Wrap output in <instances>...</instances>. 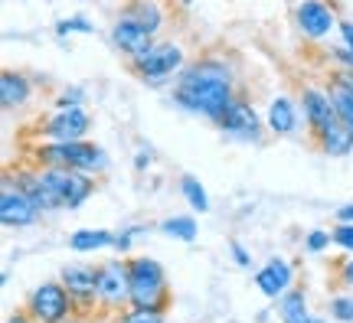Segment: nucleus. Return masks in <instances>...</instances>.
Masks as SVG:
<instances>
[{
    "label": "nucleus",
    "mask_w": 353,
    "mask_h": 323,
    "mask_svg": "<svg viewBox=\"0 0 353 323\" xmlns=\"http://www.w3.org/2000/svg\"><path fill=\"white\" fill-rule=\"evenodd\" d=\"M59 281L69 287L76 304L99 300V268H92V264H65L59 271Z\"/></svg>",
    "instance_id": "nucleus-15"
},
{
    "label": "nucleus",
    "mask_w": 353,
    "mask_h": 323,
    "mask_svg": "<svg viewBox=\"0 0 353 323\" xmlns=\"http://www.w3.org/2000/svg\"><path fill=\"white\" fill-rule=\"evenodd\" d=\"M180 189H183V196H187V202L193 206V209H200V212L210 209L206 189L200 187V180H196V176H180Z\"/></svg>",
    "instance_id": "nucleus-25"
},
{
    "label": "nucleus",
    "mask_w": 353,
    "mask_h": 323,
    "mask_svg": "<svg viewBox=\"0 0 353 323\" xmlns=\"http://www.w3.org/2000/svg\"><path fill=\"white\" fill-rule=\"evenodd\" d=\"M39 209L33 206V199L26 196L23 189L17 183H3V193H0V222L7 229H23V225H33L37 222Z\"/></svg>",
    "instance_id": "nucleus-11"
},
{
    "label": "nucleus",
    "mask_w": 353,
    "mask_h": 323,
    "mask_svg": "<svg viewBox=\"0 0 353 323\" xmlns=\"http://www.w3.org/2000/svg\"><path fill=\"white\" fill-rule=\"evenodd\" d=\"M128 278H131V307H148V311H167L170 307L167 274L154 258H131L128 261Z\"/></svg>",
    "instance_id": "nucleus-3"
},
{
    "label": "nucleus",
    "mask_w": 353,
    "mask_h": 323,
    "mask_svg": "<svg viewBox=\"0 0 353 323\" xmlns=\"http://www.w3.org/2000/svg\"><path fill=\"white\" fill-rule=\"evenodd\" d=\"M69 33H95V26L88 23L85 17H69L56 23V37H69Z\"/></svg>",
    "instance_id": "nucleus-27"
},
{
    "label": "nucleus",
    "mask_w": 353,
    "mask_h": 323,
    "mask_svg": "<svg viewBox=\"0 0 353 323\" xmlns=\"http://www.w3.org/2000/svg\"><path fill=\"white\" fill-rule=\"evenodd\" d=\"M219 127L226 131V134L239 137V140H252L259 144L262 140V121H259V112L252 108V101L245 98H232V105L226 108V114L219 118Z\"/></svg>",
    "instance_id": "nucleus-9"
},
{
    "label": "nucleus",
    "mask_w": 353,
    "mask_h": 323,
    "mask_svg": "<svg viewBox=\"0 0 353 323\" xmlns=\"http://www.w3.org/2000/svg\"><path fill=\"white\" fill-rule=\"evenodd\" d=\"M121 17L141 23L144 30H151L154 37H157V33L164 30V23H167V10L161 7V0H128L125 10H121Z\"/></svg>",
    "instance_id": "nucleus-18"
},
{
    "label": "nucleus",
    "mask_w": 353,
    "mask_h": 323,
    "mask_svg": "<svg viewBox=\"0 0 353 323\" xmlns=\"http://www.w3.org/2000/svg\"><path fill=\"white\" fill-rule=\"evenodd\" d=\"M33 95V85H30V79L23 72H13V69H3L0 75V101H3V108L13 112V108H23L26 101Z\"/></svg>",
    "instance_id": "nucleus-19"
},
{
    "label": "nucleus",
    "mask_w": 353,
    "mask_h": 323,
    "mask_svg": "<svg viewBox=\"0 0 353 323\" xmlns=\"http://www.w3.org/2000/svg\"><path fill=\"white\" fill-rule=\"evenodd\" d=\"M311 323H327V320H321V317H311Z\"/></svg>",
    "instance_id": "nucleus-39"
},
{
    "label": "nucleus",
    "mask_w": 353,
    "mask_h": 323,
    "mask_svg": "<svg viewBox=\"0 0 353 323\" xmlns=\"http://www.w3.org/2000/svg\"><path fill=\"white\" fill-rule=\"evenodd\" d=\"M99 304L108 311H118L131 304V278H128V261H105L99 268Z\"/></svg>",
    "instance_id": "nucleus-8"
},
{
    "label": "nucleus",
    "mask_w": 353,
    "mask_h": 323,
    "mask_svg": "<svg viewBox=\"0 0 353 323\" xmlns=\"http://www.w3.org/2000/svg\"><path fill=\"white\" fill-rule=\"evenodd\" d=\"M88 127H92V118L82 108H63L59 114L43 121V137L46 140H82Z\"/></svg>",
    "instance_id": "nucleus-13"
},
{
    "label": "nucleus",
    "mask_w": 353,
    "mask_h": 323,
    "mask_svg": "<svg viewBox=\"0 0 353 323\" xmlns=\"http://www.w3.org/2000/svg\"><path fill=\"white\" fill-rule=\"evenodd\" d=\"M255 284L265 298H281L291 291V264L285 258H272L262 271H255Z\"/></svg>",
    "instance_id": "nucleus-17"
},
{
    "label": "nucleus",
    "mask_w": 353,
    "mask_h": 323,
    "mask_svg": "<svg viewBox=\"0 0 353 323\" xmlns=\"http://www.w3.org/2000/svg\"><path fill=\"white\" fill-rule=\"evenodd\" d=\"M3 323H33V317H30V313H13V317H7Z\"/></svg>",
    "instance_id": "nucleus-38"
},
{
    "label": "nucleus",
    "mask_w": 353,
    "mask_h": 323,
    "mask_svg": "<svg viewBox=\"0 0 353 323\" xmlns=\"http://www.w3.org/2000/svg\"><path fill=\"white\" fill-rule=\"evenodd\" d=\"M229 251H232V258H236V264H239V268H252V255L245 251V245H242V242H236V238H232V242H229Z\"/></svg>",
    "instance_id": "nucleus-32"
},
{
    "label": "nucleus",
    "mask_w": 353,
    "mask_h": 323,
    "mask_svg": "<svg viewBox=\"0 0 353 323\" xmlns=\"http://www.w3.org/2000/svg\"><path fill=\"white\" fill-rule=\"evenodd\" d=\"M183 59H187L183 46L174 43V39H167V43H154L151 50H144L134 59H128V65H131V72L138 75V79L151 82V85H161L170 75H180Z\"/></svg>",
    "instance_id": "nucleus-4"
},
{
    "label": "nucleus",
    "mask_w": 353,
    "mask_h": 323,
    "mask_svg": "<svg viewBox=\"0 0 353 323\" xmlns=\"http://www.w3.org/2000/svg\"><path fill=\"white\" fill-rule=\"evenodd\" d=\"M39 170H43V176L50 180V187H52V193L59 196L63 209H79V206L95 193V180H92V174L69 170V167H39Z\"/></svg>",
    "instance_id": "nucleus-6"
},
{
    "label": "nucleus",
    "mask_w": 353,
    "mask_h": 323,
    "mask_svg": "<svg viewBox=\"0 0 353 323\" xmlns=\"http://www.w3.org/2000/svg\"><path fill=\"white\" fill-rule=\"evenodd\" d=\"M76 307V298L69 294V287L59 281H50V284H39L30 300H26V313L37 323H63Z\"/></svg>",
    "instance_id": "nucleus-5"
},
{
    "label": "nucleus",
    "mask_w": 353,
    "mask_h": 323,
    "mask_svg": "<svg viewBox=\"0 0 353 323\" xmlns=\"http://www.w3.org/2000/svg\"><path fill=\"white\" fill-rule=\"evenodd\" d=\"M148 163H151V154H148V150H141L138 157H134V167H138V170H144Z\"/></svg>",
    "instance_id": "nucleus-37"
},
{
    "label": "nucleus",
    "mask_w": 353,
    "mask_h": 323,
    "mask_svg": "<svg viewBox=\"0 0 353 323\" xmlns=\"http://www.w3.org/2000/svg\"><path fill=\"white\" fill-rule=\"evenodd\" d=\"M330 56L341 63V69H350L353 72V46H341V50H334Z\"/></svg>",
    "instance_id": "nucleus-34"
},
{
    "label": "nucleus",
    "mask_w": 353,
    "mask_h": 323,
    "mask_svg": "<svg viewBox=\"0 0 353 323\" xmlns=\"http://www.w3.org/2000/svg\"><path fill=\"white\" fill-rule=\"evenodd\" d=\"M330 238H334L343 251H353V222H337L330 229Z\"/></svg>",
    "instance_id": "nucleus-31"
},
{
    "label": "nucleus",
    "mask_w": 353,
    "mask_h": 323,
    "mask_svg": "<svg viewBox=\"0 0 353 323\" xmlns=\"http://www.w3.org/2000/svg\"><path fill=\"white\" fill-rule=\"evenodd\" d=\"M330 242H334V238H330V232H324V229H314L311 236L304 238V251H307V255H321V251L327 249Z\"/></svg>",
    "instance_id": "nucleus-30"
},
{
    "label": "nucleus",
    "mask_w": 353,
    "mask_h": 323,
    "mask_svg": "<svg viewBox=\"0 0 353 323\" xmlns=\"http://www.w3.org/2000/svg\"><path fill=\"white\" fill-rule=\"evenodd\" d=\"M232 65L219 56H203L196 63H190L180 69L174 82V101L180 108H187L193 114H203L219 125V118L226 114L232 105L236 92H232Z\"/></svg>",
    "instance_id": "nucleus-1"
},
{
    "label": "nucleus",
    "mask_w": 353,
    "mask_h": 323,
    "mask_svg": "<svg viewBox=\"0 0 353 323\" xmlns=\"http://www.w3.org/2000/svg\"><path fill=\"white\" fill-rule=\"evenodd\" d=\"M341 23L330 0H298L294 3V26L304 39H327L330 30Z\"/></svg>",
    "instance_id": "nucleus-7"
},
{
    "label": "nucleus",
    "mask_w": 353,
    "mask_h": 323,
    "mask_svg": "<svg viewBox=\"0 0 353 323\" xmlns=\"http://www.w3.org/2000/svg\"><path fill=\"white\" fill-rule=\"evenodd\" d=\"M337 281H341V284H353V258L341 268V278H337Z\"/></svg>",
    "instance_id": "nucleus-36"
},
{
    "label": "nucleus",
    "mask_w": 353,
    "mask_h": 323,
    "mask_svg": "<svg viewBox=\"0 0 353 323\" xmlns=\"http://www.w3.org/2000/svg\"><path fill=\"white\" fill-rule=\"evenodd\" d=\"M161 232L170 238H180V242H193V238H196V219H193V216L164 219V222H161Z\"/></svg>",
    "instance_id": "nucleus-24"
},
{
    "label": "nucleus",
    "mask_w": 353,
    "mask_h": 323,
    "mask_svg": "<svg viewBox=\"0 0 353 323\" xmlns=\"http://www.w3.org/2000/svg\"><path fill=\"white\" fill-rule=\"evenodd\" d=\"M330 317L337 323H353V298H330Z\"/></svg>",
    "instance_id": "nucleus-29"
},
{
    "label": "nucleus",
    "mask_w": 353,
    "mask_h": 323,
    "mask_svg": "<svg viewBox=\"0 0 353 323\" xmlns=\"http://www.w3.org/2000/svg\"><path fill=\"white\" fill-rule=\"evenodd\" d=\"M337 30H341V37H343V46H353V23L350 20H341Z\"/></svg>",
    "instance_id": "nucleus-35"
},
{
    "label": "nucleus",
    "mask_w": 353,
    "mask_h": 323,
    "mask_svg": "<svg viewBox=\"0 0 353 323\" xmlns=\"http://www.w3.org/2000/svg\"><path fill=\"white\" fill-rule=\"evenodd\" d=\"M141 229H125V232H118V236H114V245L112 249H118V251H128L131 249V242H134V236H138Z\"/></svg>",
    "instance_id": "nucleus-33"
},
{
    "label": "nucleus",
    "mask_w": 353,
    "mask_h": 323,
    "mask_svg": "<svg viewBox=\"0 0 353 323\" xmlns=\"http://www.w3.org/2000/svg\"><path fill=\"white\" fill-rule=\"evenodd\" d=\"M314 144L321 147V154H327V157H347V154H353V134L341 118H337L334 125L324 127V131L314 137Z\"/></svg>",
    "instance_id": "nucleus-21"
},
{
    "label": "nucleus",
    "mask_w": 353,
    "mask_h": 323,
    "mask_svg": "<svg viewBox=\"0 0 353 323\" xmlns=\"http://www.w3.org/2000/svg\"><path fill=\"white\" fill-rule=\"evenodd\" d=\"M278 313H281V323H311L304 291H288V294H281V300H278Z\"/></svg>",
    "instance_id": "nucleus-22"
},
{
    "label": "nucleus",
    "mask_w": 353,
    "mask_h": 323,
    "mask_svg": "<svg viewBox=\"0 0 353 323\" xmlns=\"http://www.w3.org/2000/svg\"><path fill=\"white\" fill-rule=\"evenodd\" d=\"M33 160L39 167H69L82 174H101L108 167V157L99 144L88 140H46L33 147Z\"/></svg>",
    "instance_id": "nucleus-2"
},
{
    "label": "nucleus",
    "mask_w": 353,
    "mask_h": 323,
    "mask_svg": "<svg viewBox=\"0 0 353 323\" xmlns=\"http://www.w3.org/2000/svg\"><path fill=\"white\" fill-rule=\"evenodd\" d=\"M112 43L125 59H134V56H141L144 50H151L154 43H157V37H154L151 30H144L141 23H134V20L118 17L112 26Z\"/></svg>",
    "instance_id": "nucleus-12"
},
{
    "label": "nucleus",
    "mask_w": 353,
    "mask_h": 323,
    "mask_svg": "<svg viewBox=\"0 0 353 323\" xmlns=\"http://www.w3.org/2000/svg\"><path fill=\"white\" fill-rule=\"evenodd\" d=\"M118 323H164V311H148V307H131L118 313Z\"/></svg>",
    "instance_id": "nucleus-26"
},
{
    "label": "nucleus",
    "mask_w": 353,
    "mask_h": 323,
    "mask_svg": "<svg viewBox=\"0 0 353 323\" xmlns=\"http://www.w3.org/2000/svg\"><path fill=\"white\" fill-rule=\"evenodd\" d=\"M82 101H85V92L79 85H72V88H63V92L52 98V105L63 112V108H82Z\"/></svg>",
    "instance_id": "nucleus-28"
},
{
    "label": "nucleus",
    "mask_w": 353,
    "mask_h": 323,
    "mask_svg": "<svg viewBox=\"0 0 353 323\" xmlns=\"http://www.w3.org/2000/svg\"><path fill=\"white\" fill-rule=\"evenodd\" d=\"M301 112H304V125L311 131V137H317L327 125L337 121V108H334V101H330L327 88H314V85H304L301 95Z\"/></svg>",
    "instance_id": "nucleus-10"
},
{
    "label": "nucleus",
    "mask_w": 353,
    "mask_h": 323,
    "mask_svg": "<svg viewBox=\"0 0 353 323\" xmlns=\"http://www.w3.org/2000/svg\"><path fill=\"white\" fill-rule=\"evenodd\" d=\"M268 131L278 137H288L298 131V108L288 95H275L268 105Z\"/></svg>",
    "instance_id": "nucleus-20"
},
{
    "label": "nucleus",
    "mask_w": 353,
    "mask_h": 323,
    "mask_svg": "<svg viewBox=\"0 0 353 323\" xmlns=\"http://www.w3.org/2000/svg\"><path fill=\"white\" fill-rule=\"evenodd\" d=\"M327 95L337 108V118L350 127L353 134V72L350 69H337L327 75Z\"/></svg>",
    "instance_id": "nucleus-16"
},
{
    "label": "nucleus",
    "mask_w": 353,
    "mask_h": 323,
    "mask_svg": "<svg viewBox=\"0 0 353 323\" xmlns=\"http://www.w3.org/2000/svg\"><path fill=\"white\" fill-rule=\"evenodd\" d=\"M17 187L33 199V206H37L39 212L63 209V202H59V196L52 193L50 180L43 176V170H39V167H33V170H17Z\"/></svg>",
    "instance_id": "nucleus-14"
},
{
    "label": "nucleus",
    "mask_w": 353,
    "mask_h": 323,
    "mask_svg": "<svg viewBox=\"0 0 353 323\" xmlns=\"http://www.w3.org/2000/svg\"><path fill=\"white\" fill-rule=\"evenodd\" d=\"M114 245V232L108 229H82L69 238V249L72 251H95V249H108Z\"/></svg>",
    "instance_id": "nucleus-23"
}]
</instances>
